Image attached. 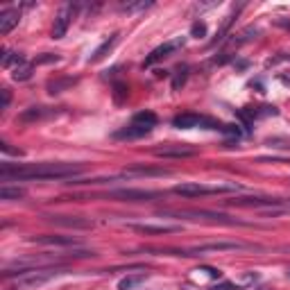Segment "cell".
Returning <instances> with one entry per match:
<instances>
[{
    "mask_svg": "<svg viewBox=\"0 0 290 290\" xmlns=\"http://www.w3.org/2000/svg\"><path fill=\"white\" fill-rule=\"evenodd\" d=\"M157 127V114L154 111H139L131 118V123L127 125V127H123L120 131H116V139H141V136L150 134L152 129Z\"/></svg>",
    "mask_w": 290,
    "mask_h": 290,
    "instance_id": "cell-3",
    "label": "cell"
},
{
    "mask_svg": "<svg viewBox=\"0 0 290 290\" xmlns=\"http://www.w3.org/2000/svg\"><path fill=\"white\" fill-rule=\"evenodd\" d=\"M77 80L75 77H61V80H50L48 82V93L50 96H59L61 91H66L68 86H73Z\"/></svg>",
    "mask_w": 290,
    "mask_h": 290,
    "instance_id": "cell-18",
    "label": "cell"
},
{
    "mask_svg": "<svg viewBox=\"0 0 290 290\" xmlns=\"http://www.w3.org/2000/svg\"><path fill=\"white\" fill-rule=\"evenodd\" d=\"M238 184H215V186H207L199 182H182L172 186V193L182 195V197H199V195H218V193H234L238 191Z\"/></svg>",
    "mask_w": 290,
    "mask_h": 290,
    "instance_id": "cell-2",
    "label": "cell"
},
{
    "mask_svg": "<svg viewBox=\"0 0 290 290\" xmlns=\"http://www.w3.org/2000/svg\"><path fill=\"white\" fill-rule=\"evenodd\" d=\"M152 7V3H120V12H143V9Z\"/></svg>",
    "mask_w": 290,
    "mask_h": 290,
    "instance_id": "cell-24",
    "label": "cell"
},
{
    "mask_svg": "<svg viewBox=\"0 0 290 290\" xmlns=\"http://www.w3.org/2000/svg\"><path fill=\"white\" fill-rule=\"evenodd\" d=\"M73 18H75V5H64V7L57 12L55 25H52V39H61V36H66Z\"/></svg>",
    "mask_w": 290,
    "mask_h": 290,
    "instance_id": "cell-8",
    "label": "cell"
},
{
    "mask_svg": "<svg viewBox=\"0 0 290 290\" xmlns=\"http://www.w3.org/2000/svg\"><path fill=\"white\" fill-rule=\"evenodd\" d=\"M12 64H25V59H23V55H16V52H12V50H5V55H3V66L5 68H9Z\"/></svg>",
    "mask_w": 290,
    "mask_h": 290,
    "instance_id": "cell-23",
    "label": "cell"
},
{
    "mask_svg": "<svg viewBox=\"0 0 290 290\" xmlns=\"http://www.w3.org/2000/svg\"><path fill=\"white\" fill-rule=\"evenodd\" d=\"M20 197H25V188H18V186H3L0 188V199H20Z\"/></svg>",
    "mask_w": 290,
    "mask_h": 290,
    "instance_id": "cell-21",
    "label": "cell"
},
{
    "mask_svg": "<svg viewBox=\"0 0 290 290\" xmlns=\"http://www.w3.org/2000/svg\"><path fill=\"white\" fill-rule=\"evenodd\" d=\"M59 114V109H50V107H30L25 109L23 114L18 116L23 123H36V120H46V118H52V116Z\"/></svg>",
    "mask_w": 290,
    "mask_h": 290,
    "instance_id": "cell-15",
    "label": "cell"
},
{
    "mask_svg": "<svg viewBox=\"0 0 290 290\" xmlns=\"http://www.w3.org/2000/svg\"><path fill=\"white\" fill-rule=\"evenodd\" d=\"M161 215H175V218H188V220H209V222H220V225H229V227H234V225H242L245 227L247 222H242V220H234V218H229V215H225V213H218V211H159Z\"/></svg>",
    "mask_w": 290,
    "mask_h": 290,
    "instance_id": "cell-4",
    "label": "cell"
},
{
    "mask_svg": "<svg viewBox=\"0 0 290 290\" xmlns=\"http://www.w3.org/2000/svg\"><path fill=\"white\" fill-rule=\"evenodd\" d=\"M18 20H20V12L16 7L3 9V12H0V34H9L18 25Z\"/></svg>",
    "mask_w": 290,
    "mask_h": 290,
    "instance_id": "cell-16",
    "label": "cell"
},
{
    "mask_svg": "<svg viewBox=\"0 0 290 290\" xmlns=\"http://www.w3.org/2000/svg\"><path fill=\"white\" fill-rule=\"evenodd\" d=\"M197 154V150L191 145H163L154 150V157H161V159H184V157H193Z\"/></svg>",
    "mask_w": 290,
    "mask_h": 290,
    "instance_id": "cell-12",
    "label": "cell"
},
{
    "mask_svg": "<svg viewBox=\"0 0 290 290\" xmlns=\"http://www.w3.org/2000/svg\"><path fill=\"white\" fill-rule=\"evenodd\" d=\"M193 34L197 36V39L207 34V28H204V23H193Z\"/></svg>",
    "mask_w": 290,
    "mask_h": 290,
    "instance_id": "cell-28",
    "label": "cell"
},
{
    "mask_svg": "<svg viewBox=\"0 0 290 290\" xmlns=\"http://www.w3.org/2000/svg\"><path fill=\"white\" fill-rule=\"evenodd\" d=\"M129 229L139 231V234H145V236H157V234H177V231H182V227L179 225H136L131 222Z\"/></svg>",
    "mask_w": 290,
    "mask_h": 290,
    "instance_id": "cell-13",
    "label": "cell"
},
{
    "mask_svg": "<svg viewBox=\"0 0 290 290\" xmlns=\"http://www.w3.org/2000/svg\"><path fill=\"white\" fill-rule=\"evenodd\" d=\"M50 225L57 227H66V229H91L93 222L86 218H80V215H46Z\"/></svg>",
    "mask_w": 290,
    "mask_h": 290,
    "instance_id": "cell-11",
    "label": "cell"
},
{
    "mask_svg": "<svg viewBox=\"0 0 290 290\" xmlns=\"http://www.w3.org/2000/svg\"><path fill=\"white\" fill-rule=\"evenodd\" d=\"M3 104H0V109H7L9 107V102H12V93H9V88H3Z\"/></svg>",
    "mask_w": 290,
    "mask_h": 290,
    "instance_id": "cell-27",
    "label": "cell"
},
{
    "mask_svg": "<svg viewBox=\"0 0 290 290\" xmlns=\"http://www.w3.org/2000/svg\"><path fill=\"white\" fill-rule=\"evenodd\" d=\"M84 170L82 163H3L0 179L3 182H43V179H68Z\"/></svg>",
    "mask_w": 290,
    "mask_h": 290,
    "instance_id": "cell-1",
    "label": "cell"
},
{
    "mask_svg": "<svg viewBox=\"0 0 290 290\" xmlns=\"http://www.w3.org/2000/svg\"><path fill=\"white\" fill-rule=\"evenodd\" d=\"M170 175L168 168H145V166H134L123 172V177H163Z\"/></svg>",
    "mask_w": 290,
    "mask_h": 290,
    "instance_id": "cell-17",
    "label": "cell"
},
{
    "mask_svg": "<svg viewBox=\"0 0 290 290\" xmlns=\"http://www.w3.org/2000/svg\"><path fill=\"white\" fill-rule=\"evenodd\" d=\"M184 43H186V39H184V36H177V39H172V41H166V43H163V46H159V48H154V50L150 52V55L145 57V61H143V68L152 66V64H157V61L166 59V57H170L172 52H175L177 48H182Z\"/></svg>",
    "mask_w": 290,
    "mask_h": 290,
    "instance_id": "cell-7",
    "label": "cell"
},
{
    "mask_svg": "<svg viewBox=\"0 0 290 290\" xmlns=\"http://www.w3.org/2000/svg\"><path fill=\"white\" fill-rule=\"evenodd\" d=\"M161 193L154 191H141V188H125V191H111L109 197L114 199H123V202H147V199L159 197Z\"/></svg>",
    "mask_w": 290,
    "mask_h": 290,
    "instance_id": "cell-10",
    "label": "cell"
},
{
    "mask_svg": "<svg viewBox=\"0 0 290 290\" xmlns=\"http://www.w3.org/2000/svg\"><path fill=\"white\" fill-rule=\"evenodd\" d=\"M141 281H145V272H141V274H134V277L123 279V281L118 283V290H131L134 286H139Z\"/></svg>",
    "mask_w": 290,
    "mask_h": 290,
    "instance_id": "cell-22",
    "label": "cell"
},
{
    "mask_svg": "<svg viewBox=\"0 0 290 290\" xmlns=\"http://www.w3.org/2000/svg\"><path fill=\"white\" fill-rule=\"evenodd\" d=\"M116 43H118V34H111V36H109L107 41H102V46H100V48H98L96 52H93V57H88V61H100V59H102L104 55H107L109 50L114 48Z\"/></svg>",
    "mask_w": 290,
    "mask_h": 290,
    "instance_id": "cell-19",
    "label": "cell"
},
{
    "mask_svg": "<svg viewBox=\"0 0 290 290\" xmlns=\"http://www.w3.org/2000/svg\"><path fill=\"white\" fill-rule=\"evenodd\" d=\"M32 73H34V66L32 64H20V66H14L12 77L16 82H25V80H30V77H32Z\"/></svg>",
    "mask_w": 290,
    "mask_h": 290,
    "instance_id": "cell-20",
    "label": "cell"
},
{
    "mask_svg": "<svg viewBox=\"0 0 290 290\" xmlns=\"http://www.w3.org/2000/svg\"><path fill=\"white\" fill-rule=\"evenodd\" d=\"M179 73H182V75H177L175 80H172V88H179L184 82H186V68H182V71H179Z\"/></svg>",
    "mask_w": 290,
    "mask_h": 290,
    "instance_id": "cell-26",
    "label": "cell"
},
{
    "mask_svg": "<svg viewBox=\"0 0 290 290\" xmlns=\"http://www.w3.org/2000/svg\"><path fill=\"white\" fill-rule=\"evenodd\" d=\"M267 145H270V147H288V150H290V139H279V136H272V139H267Z\"/></svg>",
    "mask_w": 290,
    "mask_h": 290,
    "instance_id": "cell-25",
    "label": "cell"
},
{
    "mask_svg": "<svg viewBox=\"0 0 290 290\" xmlns=\"http://www.w3.org/2000/svg\"><path fill=\"white\" fill-rule=\"evenodd\" d=\"M172 125H175L177 129H193V127H199V125H209V129H220V123L209 120L197 114H179L172 118Z\"/></svg>",
    "mask_w": 290,
    "mask_h": 290,
    "instance_id": "cell-6",
    "label": "cell"
},
{
    "mask_svg": "<svg viewBox=\"0 0 290 290\" xmlns=\"http://www.w3.org/2000/svg\"><path fill=\"white\" fill-rule=\"evenodd\" d=\"M279 82H281L283 86H290V73H281V75H279Z\"/></svg>",
    "mask_w": 290,
    "mask_h": 290,
    "instance_id": "cell-29",
    "label": "cell"
},
{
    "mask_svg": "<svg viewBox=\"0 0 290 290\" xmlns=\"http://www.w3.org/2000/svg\"><path fill=\"white\" fill-rule=\"evenodd\" d=\"M227 204H231V207H250V209H270V207H281L283 199H277V197H236V199H227Z\"/></svg>",
    "mask_w": 290,
    "mask_h": 290,
    "instance_id": "cell-9",
    "label": "cell"
},
{
    "mask_svg": "<svg viewBox=\"0 0 290 290\" xmlns=\"http://www.w3.org/2000/svg\"><path fill=\"white\" fill-rule=\"evenodd\" d=\"M32 242H39V245H57V247H75L80 245V240L75 236H55V234H43V236H34L30 238Z\"/></svg>",
    "mask_w": 290,
    "mask_h": 290,
    "instance_id": "cell-14",
    "label": "cell"
},
{
    "mask_svg": "<svg viewBox=\"0 0 290 290\" xmlns=\"http://www.w3.org/2000/svg\"><path fill=\"white\" fill-rule=\"evenodd\" d=\"M250 247H256V245H247V242H207V245H197L193 250H186L182 252V256H197V254H204V252H225V250H250Z\"/></svg>",
    "mask_w": 290,
    "mask_h": 290,
    "instance_id": "cell-5",
    "label": "cell"
}]
</instances>
